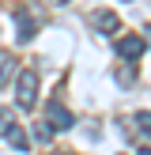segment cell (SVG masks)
I'll return each instance as SVG.
<instances>
[{
	"label": "cell",
	"mask_w": 151,
	"mask_h": 155,
	"mask_svg": "<svg viewBox=\"0 0 151 155\" xmlns=\"http://www.w3.org/2000/svg\"><path fill=\"white\" fill-rule=\"evenodd\" d=\"M15 102H19V110H34L38 106V72L34 68H23L15 76Z\"/></svg>",
	"instance_id": "obj_1"
},
{
	"label": "cell",
	"mask_w": 151,
	"mask_h": 155,
	"mask_svg": "<svg viewBox=\"0 0 151 155\" xmlns=\"http://www.w3.org/2000/svg\"><path fill=\"white\" fill-rule=\"evenodd\" d=\"M143 49H147L143 34H125V38L117 42V53H121V61H140V57H143Z\"/></svg>",
	"instance_id": "obj_2"
},
{
	"label": "cell",
	"mask_w": 151,
	"mask_h": 155,
	"mask_svg": "<svg viewBox=\"0 0 151 155\" xmlns=\"http://www.w3.org/2000/svg\"><path fill=\"white\" fill-rule=\"evenodd\" d=\"M45 121H49L53 129H72V125H76V117H72L60 102H45Z\"/></svg>",
	"instance_id": "obj_3"
},
{
	"label": "cell",
	"mask_w": 151,
	"mask_h": 155,
	"mask_svg": "<svg viewBox=\"0 0 151 155\" xmlns=\"http://www.w3.org/2000/svg\"><path fill=\"white\" fill-rule=\"evenodd\" d=\"M15 23H19V42H30V38L38 34V15L30 12V8L15 12Z\"/></svg>",
	"instance_id": "obj_4"
},
{
	"label": "cell",
	"mask_w": 151,
	"mask_h": 155,
	"mask_svg": "<svg viewBox=\"0 0 151 155\" xmlns=\"http://www.w3.org/2000/svg\"><path fill=\"white\" fill-rule=\"evenodd\" d=\"M91 23H95L102 34H113V30L121 27V19H117V15H113V12H102V8H95V12H91Z\"/></svg>",
	"instance_id": "obj_5"
},
{
	"label": "cell",
	"mask_w": 151,
	"mask_h": 155,
	"mask_svg": "<svg viewBox=\"0 0 151 155\" xmlns=\"http://www.w3.org/2000/svg\"><path fill=\"white\" fill-rule=\"evenodd\" d=\"M4 136H8V144H11L15 151H27V148H30V140H27V136H23V129L15 125V121H11V125H8V133H4Z\"/></svg>",
	"instance_id": "obj_6"
},
{
	"label": "cell",
	"mask_w": 151,
	"mask_h": 155,
	"mask_svg": "<svg viewBox=\"0 0 151 155\" xmlns=\"http://www.w3.org/2000/svg\"><path fill=\"white\" fill-rule=\"evenodd\" d=\"M11 72H15V57H11L8 49H0V87L11 80Z\"/></svg>",
	"instance_id": "obj_7"
},
{
	"label": "cell",
	"mask_w": 151,
	"mask_h": 155,
	"mask_svg": "<svg viewBox=\"0 0 151 155\" xmlns=\"http://www.w3.org/2000/svg\"><path fill=\"white\" fill-rule=\"evenodd\" d=\"M49 136H53V125H49V121H38V129H34V140H38V144H49Z\"/></svg>",
	"instance_id": "obj_8"
},
{
	"label": "cell",
	"mask_w": 151,
	"mask_h": 155,
	"mask_svg": "<svg viewBox=\"0 0 151 155\" xmlns=\"http://www.w3.org/2000/svg\"><path fill=\"white\" fill-rule=\"evenodd\" d=\"M136 129H143V136H151V114H147V110L136 114Z\"/></svg>",
	"instance_id": "obj_9"
},
{
	"label": "cell",
	"mask_w": 151,
	"mask_h": 155,
	"mask_svg": "<svg viewBox=\"0 0 151 155\" xmlns=\"http://www.w3.org/2000/svg\"><path fill=\"white\" fill-rule=\"evenodd\" d=\"M117 83H121V87H132V76H128V68H117Z\"/></svg>",
	"instance_id": "obj_10"
},
{
	"label": "cell",
	"mask_w": 151,
	"mask_h": 155,
	"mask_svg": "<svg viewBox=\"0 0 151 155\" xmlns=\"http://www.w3.org/2000/svg\"><path fill=\"white\" fill-rule=\"evenodd\" d=\"M8 125H11V114H8V110H0V133H8Z\"/></svg>",
	"instance_id": "obj_11"
},
{
	"label": "cell",
	"mask_w": 151,
	"mask_h": 155,
	"mask_svg": "<svg viewBox=\"0 0 151 155\" xmlns=\"http://www.w3.org/2000/svg\"><path fill=\"white\" fill-rule=\"evenodd\" d=\"M136 155H151V148H140V151H136Z\"/></svg>",
	"instance_id": "obj_12"
},
{
	"label": "cell",
	"mask_w": 151,
	"mask_h": 155,
	"mask_svg": "<svg viewBox=\"0 0 151 155\" xmlns=\"http://www.w3.org/2000/svg\"><path fill=\"white\" fill-rule=\"evenodd\" d=\"M143 38H151V27H143Z\"/></svg>",
	"instance_id": "obj_13"
},
{
	"label": "cell",
	"mask_w": 151,
	"mask_h": 155,
	"mask_svg": "<svg viewBox=\"0 0 151 155\" xmlns=\"http://www.w3.org/2000/svg\"><path fill=\"white\" fill-rule=\"evenodd\" d=\"M53 4H68V0H53Z\"/></svg>",
	"instance_id": "obj_14"
}]
</instances>
